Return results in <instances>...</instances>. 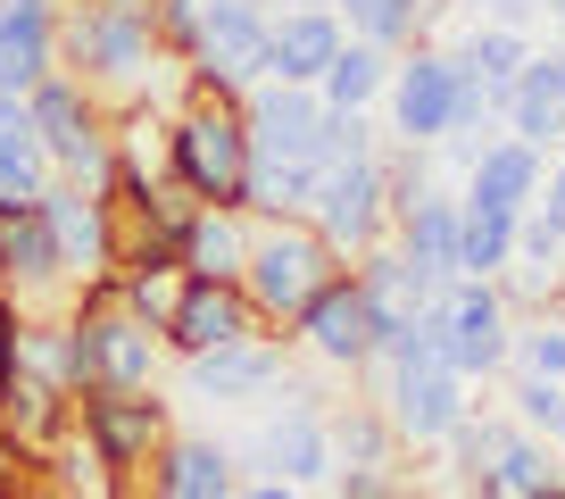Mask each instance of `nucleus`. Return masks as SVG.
Wrapping results in <instances>:
<instances>
[{"label": "nucleus", "instance_id": "obj_4", "mask_svg": "<svg viewBox=\"0 0 565 499\" xmlns=\"http://www.w3.org/2000/svg\"><path fill=\"white\" fill-rule=\"evenodd\" d=\"M333 275H350V258H341L333 242H324L308 216H258V233H249V267H242V291L258 300V317L275 325H300V308L317 300Z\"/></svg>", "mask_w": 565, "mask_h": 499}, {"label": "nucleus", "instance_id": "obj_22", "mask_svg": "<svg viewBox=\"0 0 565 499\" xmlns=\"http://www.w3.org/2000/svg\"><path fill=\"white\" fill-rule=\"evenodd\" d=\"M391 242H399L433 284H458V192H441V183L416 192L399 216H391Z\"/></svg>", "mask_w": 565, "mask_h": 499}, {"label": "nucleus", "instance_id": "obj_36", "mask_svg": "<svg viewBox=\"0 0 565 499\" xmlns=\"http://www.w3.org/2000/svg\"><path fill=\"white\" fill-rule=\"evenodd\" d=\"M42 192H51V159H42V142L0 150V200H42Z\"/></svg>", "mask_w": 565, "mask_h": 499}, {"label": "nucleus", "instance_id": "obj_3", "mask_svg": "<svg viewBox=\"0 0 565 499\" xmlns=\"http://www.w3.org/2000/svg\"><path fill=\"white\" fill-rule=\"evenodd\" d=\"M159 325H141L134 308L117 300V284H92L67 317V383L84 392H141L159 374Z\"/></svg>", "mask_w": 565, "mask_h": 499}, {"label": "nucleus", "instance_id": "obj_19", "mask_svg": "<svg viewBox=\"0 0 565 499\" xmlns=\"http://www.w3.org/2000/svg\"><path fill=\"white\" fill-rule=\"evenodd\" d=\"M150 499H242V458L209 433H175L150 458Z\"/></svg>", "mask_w": 565, "mask_h": 499}, {"label": "nucleus", "instance_id": "obj_15", "mask_svg": "<svg viewBox=\"0 0 565 499\" xmlns=\"http://www.w3.org/2000/svg\"><path fill=\"white\" fill-rule=\"evenodd\" d=\"M242 117H249V150H258V159H317V134H324L333 108H324L317 84H275V75H266L242 100Z\"/></svg>", "mask_w": 565, "mask_h": 499}, {"label": "nucleus", "instance_id": "obj_2", "mask_svg": "<svg viewBox=\"0 0 565 499\" xmlns=\"http://www.w3.org/2000/svg\"><path fill=\"white\" fill-rule=\"evenodd\" d=\"M391 142H416V150H441L449 134H466V125H491L499 117V92L482 84L475 67H466L458 51H441V42H407L399 67H391Z\"/></svg>", "mask_w": 565, "mask_h": 499}, {"label": "nucleus", "instance_id": "obj_25", "mask_svg": "<svg viewBox=\"0 0 565 499\" xmlns=\"http://www.w3.org/2000/svg\"><path fill=\"white\" fill-rule=\"evenodd\" d=\"M350 275L366 284V300L383 308V325H399V317H416V308H433V291H441L399 242H383V250H366V258H350Z\"/></svg>", "mask_w": 565, "mask_h": 499}, {"label": "nucleus", "instance_id": "obj_14", "mask_svg": "<svg viewBox=\"0 0 565 499\" xmlns=\"http://www.w3.org/2000/svg\"><path fill=\"white\" fill-rule=\"evenodd\" d=\"M183 84L249 100V92L266 84V18H242V9H209V18H200V42L183 51Z\"/></svg>", "mask_w": 565, "mask_h": 499}, {"label": "nucleus", "instance_id": "obj_21", "mask_svg": "<svg viewBox=\"0 0 565 499\" xmlns=\"http://www.w3.org/2000/svg\"><path fill=\"white\" fill-rule=\"evenodd\" d=\"M249 233H258V216H249V209H192V216H183V233H175L183 275L242 284V267H249Z\"/></svg>", "mask_w": 565, "mask_h": 499}, {"label": "nucleus", "instance_id": "obj_9", "mask_svg": "<svg viewBox=\"0 0 565 499\" xmlns=\"http://www.w3.org/2000/svg\"><path fill=\"white\" fill-rule=\"evenodd\" d=\"M308 225L341 250V258H366V250L391 242V176H383V150L358 167H324V192L308 209Z\"/></svg>", "mask_w": 565, "mask_h": 499}, {"label": "nucleus", "instance_id": "obj_45", "mask_svg": "<svg viewBox=\"0 0 565 499\" xmlns=\"http://www.w3.org/2000/svg\"><path fill=\"white\" fill-rule=\"evenodd\" d=\"M282 9H333V0H282Z\"/></svg>", "mask_w": 565, "mask_h": 499}, {"label": "nucleus", "instance_id": "obj_20", "mask_svg": "<svg viewBox=\"0 0 565 499\" xmlns=\"http://www.w3.org/2000/svg\"><path fill=\"white\" fill-rule=\"evenodd\" d=\"M192 374V400H258V392H282V333H258V341H225L209 358H183Z\"/></svg>", "mask_w": 565, "mask_h": 499}, {"label": "nucleus", "instance_id": "obj_1", "mask_svg": "<svg viewBox=\"0 0 565 499\" xmlns=\"http://www.w3.org/2000/svg\"><path fill=\"white\" fill-rule=\"evenodd\" d=\"M249 117L233 92H200L183 84V100L167 108V183L192 209H249Z\"/></svg>", "mask_w": 565, "mask_h": 499}, {"label": "nucleus", "instance_id": "obj_12", "mask_svg": "<svg viewBox=\"0 0 565 499\" xmlns=\"http://www.w3.org/2000/svg\"><path fill=\"white\" fill-rule=\"evenodd\" d=\"M42 225H51V242H58V258H67L75 291L117 284V225H108V192L51 176V192H42Z\"/></svg>", "mask_w": 565, "mask_h": 499}, {"label": "nucleus", "instance_id": "obj_41", "mask_svg": "<svg viewBox=\"0 0 565 499\" xmlns=\"http://www.w3.org/2000/svg\"><path fill=\"white\" fill-rule=\"evenodd\" d=\"M541 209L557 216V233H565V159H548V176H541Z\"/></svg>", "mask_w": 565, "mask_h": 499}, {"label": "nucleus", "instance_id": "obj_47", "mask_svg": "<svg viewBox=\"0 0 565 499\" xmlns=\"http://www.w3.org/2000/svg\"><path fill=\"white\" fill-rule=\"evenodd\" d=\"M475 9H482V0H475Z\"/></svg>", "mask_w": 565, "mask_h": 499}, {"label": "nucleus", "instance_id": "obj_5", "mask_svg": "<svg viewBox=\"0 0 565 499\" xmlns=\"http://www.w3.org/2000/svg\"><path fill=\"white\" fill-rule=\"evenodd\" d=\"M25 117H34V142H42V159H51V176L108 192V176H117V108L92 100V92L58 67V75H42V84L25 92Z\"/></svg>", "mask_w": 565, "mask_h": 499}, {"label": "nucleus", "instance_id": "obj_17", "mask_svg": "<svg viewBox=\"0 0 565 499\" xmlns=\"http://www.w3.org/2000/svg\"><path fill=\"white\" fill-rule=\"evenodd\" d=\"M341 42H350V25H341L333 9H275V18H266V75H275V84H324Z\"/></svg>", "mask_w": 565, "mask_h": 499}, {"label": "nucleus", "instance_id": "obj_8", "mask_svg": "<svg viewBox=\"0 0 565 499\" xmlns=\"http://www.w3.org/2000/svg\"><path fill=\"white\" fill-rule=\"evenodd\" d=\"M433 308H441V341H449V367L466 374V383H482V374L508 367L515 350V308L499 284H482V275H458V284L433 291Z\"/></svg>", "mask_w": 565, "mask_h": 499}, {"label": "nucleus", "instance_id": "obj_44", "mask_svg": "<svg viewBox=\"0 0 565 499\" xmlns=\"http://www.w3.org/2000/svg\"><path fill=\"white\" fill-rule=\"evenodd\" d=\"M532 499H565V475H557V482H541V491H532Z\"/></svg>", "mask_w": 565, "mask_h": 499}, {"label": "nucleus", "instance_id": "obj_27", "mask_svg": "<svg viewBox=\"0 0 565 499\" xmlns=\"http://www.w3.org/2000/svg\"><path fill=\"white\" fill-rule=\"evenodd\" d=\"M508 267H515V216L508 209H482V200L458 192V275L499 284Z\"/></svg>", "mask_w": 565, "mask_h": 499}, {"label": "nucleus", "instance_id": "obj_6", "mask_svg": "<svg viewBox=\"0 0 565 499\" xmlns=\"http://www.w3.org/2000/svg\"><path fill=\"white\" fill-rule=\"evenodd\" d=\"M75 425H84V449H92V466H100L108 482H134L141 466L175 442V416H167V400L150 392V383H141V392H84Z\"/></svg>", "mask_w": 565, "mask_h": 499}, {"label": "nucleus", "instance_id": "obj_35", "mask_svg": "<svg viewBox=\"0 0 565 499\" xmlns=\"http://www.w3.org/2000/svg\"><path fill=\"white\" fill-rule=\"evenodd\" d=\"M515 267H565V233H557V216H548L541 200L515 216Z\"/></svg>", "mask_w": 565, "mask_h": 499}, {"label": "nucleus", "instance_id": "obj_37", "mask_svg": "<svg viewBox=\"0 0 565 499\" xmlns=\"http://www.w3.org/2000/svg\"><path fill=\"white\" fill-rule=\"evenodd\" d=\"M333 499H407V466H341Z\"/></svg>", "mask_w": 565, "mask_h": 499}, {"label": "nucleus", "instance_id": "obj_33", "mask_svg": "<svg viewBox=\"0 0 565 499\" xmlns=\"http://www.w3.org/2000/svg\"><path fill=\"white\" fill-rule=\"evenodd\" d=\"M508 433H515V416H482V408H475V416H466V425L441 442V449H449V475H458V482H475L482 466L499 458V442H508Z\"/></svg>", "mask_w": 565, "mask_h": 499}, {"label": "nucleus", "instance_id": "obj_40", "mask_svg": "<svg viewBox=\"0 0 565 499\" xmlns=\"http://www.w3.org/2000/svg\"><path fill=\"white\" fill-rule=\"evenodd\" d=\"M482 150H491V134H482V125H466V134H449V142H441V159H449V167H475Z\"/></svg>", "mask_w": 565, "mask_h": 499}, {"label": "nucleus", "instance_id": "obj_38", "mask_svg": "<svg viewBox=\"0 0 565 499\" xmlns=\"http://www.w3.org/2000/svg\"><path fill=\"white\" fill-rule=\"evenodd\" d=\"M25 142H34V117H25L18 92H0V150H25Z\"/></svg>", "mask_w": 565, "mask_h": 499}, {"label": "nucleus", "instance_id": "obj_7", "mask_svg": "<svg viewBox=\"0 0 565 499\" xmlns=\"http://www.w3.org/2000/svg\"><path fill=\"white\" fill-rule=\"evenodd\" d=\"M282 341H291L300 358H317V367H333V374H366L374 350H383V308L366 300L358 275H333V284L300 308V325H291Z\"/></svg>", "mask_w": 565, "mask_h": 499}, {"label": "nucleus", "instance_id": "obj_23", "mask_svg": "<svg viewBox=\"0 0 565 499\" xmlns=\"http://www.w3.org/2000/svg\"><path fill=\"white\" fill-rule=\"evenodd\" d=\"M541 176H548V159H541V150H532V142H515V134H499V142L482 150L475 167H466V200L524 216L532 200H541Z\"/></svg>", "mask_w": 565, "mask_h": 499}, {"label": "nucleus", "instance_id": "obj_42", "mask_svg": "<svg viewBox=\"0 0 565 499\" xmlns=\"http://www.w3.org/2000/svg\"><path fill=\"white\" fill-rule=\"evenodd\" d=\"M242 499H308L300 482H282V475H258V482H242Z\"/></svg>", "mask_w": 565, "mask_h": 499}, {"label": "nucleus", "instance_id": "obj_11", "mask_svg": "<svg viewBox=\"0 0 565 499\" xmlns=\"http://www.w3.org/2000/svg\"><path fill=\"white\" fill-rule=\"evenodd\" d=\"M258 333H275V325L258 317V300H249L242 284H216V275H183L175 308H167V325H159V341L175 358H209V350H225V341H258Z\"/></svg>", "mask_w": 565, "mask_h": 499}, {"label": "nucleus", "instance_id": "obj_13", "mask_svg": "<svg viewBox=\"0 0 565 499\" xmlns=\"http://www.w3.org/2000/svg\"><path fill=\"white\" fill-rule=\"evenodd\" d=\"M383 408H391L407 449H441L475 416V383L449 367H399V374H383Z\"/></svg>", "mask_w": 565, "mask_h": 499}, {"label": "nucleus", "instance_id": "obj_18", "mask_svg": "<svg viewBox=\"0 0 565 499\" xmlns=\"http://www.w3.org/2000/svg\"><path fill=\"white\" fill-rule=\"evenodd\" d=\"M58 9L67 0H0V92H34L58 75Z\"/></svg>", "mask_w": 565, "mask_h": 499}, {"label": "nucleus", "instance_id": "obj_34", "mask_svg": "<svg viewBox=\"0 0 565 499\" xmlns=\"http://www.w3.org/2000/svg\"><path fill=\"white\" fill-rule=\"evenodd\" d=\"M374 117L366 108H333L324 117V134H317V167H358V159H374Z\"/></svg>", "mask_w": 565, "mask_h": 499}, {"label": "nucleus", "instance_id": "obj_30", "mask_svg": "<svg viewBox=\"0 0 565 499\" xmlns=\"http://www.w3.org/2000/svg\"><path fill=\"white\" fill-rule=\"evenodd\" d=\"M458 59H466V67H475L491 92H508L515 75H524V59H532V34H524V25H499V18H482L475 34L458 42Z\"/></svg>", "mask_w": 565, "mask_h": 499}, {"label": "nucleus", "instance_id": "obj_29", "mask_svg": "<svg viewBox=\"0 0 565 499\" xmlns=\"http://www.w3.org/2000/svg\"><path fill=\"white\" fill-rule=\"evenodd\" d=\"M324 192L317 159H258L249 167V216H308Z\"/></svg>", "mask_w": 565, "mask_h": 499}, {"label": "nucleus", "instance_id": "obj_39", "mask_svg": "<svg viewBox=\"0 0 565 499\" xmlns=\"http://www.w3.org/2000/svg\"><path fill=\"white\" fill-rule=\"evenodd\" d=\"M482 18H499V25H524V34H532V25L548 18V0H482Z\"/></svg>", "mask_w": 565, "mask_h": 499}, {"label": "nucleus", "instance_id": "obj_10", "mask_svg": "<svg viewBox=\"0 0 565 499\" xmlns=\"http://www.w3.org/2000/svg\"><path fill=\"white\" fill-rule=\"evenodd\" d=\"M242 458L258 466V475L300 482V491H317V482H333V475H341V458H333V425H324L317 392H282V408L266 416L258 433H249Z\"/></svg>", "mask_w": 565, "mask_h": 499}, {"label": "nucleus", "instance_id": "obj_26", "mask_svg": "<svg viewBox=\"0 0 565 499\" xmlns=\"http://www.w3.org/2000/svg\"><path fill=\"white\" fill-rule=\"evenodd\" d=\"M324 425H333L341 466H407V442H399L383 400H341V408H324Z\"/></svg>", "mask_w": 565, "mask_h": 499}, {"label": "nucleus", "instance_id": "obj_28", "mask_svg": "<svg viewBox=\"0 0 565 499\" xmlns=\"http://www.w3.org/2000/svg\"><path fill=\"white\" fill-rule=\"evenodd\" d=\"M391 67H399V51H374V42H341V59H333V67H324V108H374V100H383V92H391Z\"/></svg>", "mask_w": 565, "mask_h": 499}, {"label": "nucleus", "instance_id": "obj_48", "mask_svg": "<svg viewBox=\"0 0 565 499\" xmlns=\"http://www.w3.org/2000/svg\"><path fill=\"white\" fill-rule=\"evenodd\" d=\"M407 499H416V491H407Z\"/></svg>", "mask_w": 565, "mask_h": 499}, {"label": "nucleus", "instance_id": "obj_31", "mask_svg": "<svg viewBox=\"0 0 565 499\" xmlns=\"http://www.w3.org/2000/svg\"><path fill=\"white\" fill-rule=\"evenodd\" d=\"M508 416L524 433H541V442H565V374H515Z\"/></svg>", "mask_w": 565, "mask_h": 499}, {"label": "nucleus", "instance_id": "obj_43", "mask_svg": "<svg viewBox=\"0 0 565 499\" xmlns=\"http://www.w3.org/2000/svg\"><path fill=\"white\" fill-rule=\"evenodd\" d=\"M209 9H242V18H275L282 0H209Z\"/></svg>", "mask_w": 565, "mask_h": 499}, {"label": "nucleus", "instance_id": "obj_32", "mask_svg": "<svg viewBox=\"0 0 565 499\" xmlns=\"http://www.w3.org/2000/svg\"><path fill=\"white\" fill-rule=\"evenodd\" d=\"M515 374H565V308H532L515 325V350H508Z\"/></svg>", "mask_w": 565, "mask_h": 499}, {"label": "nucleus", "instance_id": "obj_24", "mask_svg": "<svg viewBox=\"0 0 565 499\" xmlns=\"http://www.w3.org/2000/svg\"><path fill=\"white\" fill-rule=\"evenodd\" d=\"M441 9H449V0H333V18L350 25L358 42H374V51H407V42H433Z\"/></svg>", "mask_w": 565, "mask_h": 499}, {"label": "nucleus", "instance_id": "obj_16", "mask_svg": "<svg viewBox=\"0 0 565 499\" xmlns=\"http://www.w3.org/2000/svg\"><path fill=\"white\" fill-rule=\"evenodd\" d=\"M499 117H508L515 142H532L541 159H557L565 150V42L524 59V75L499 92Z\"/></svg>", "mask_w": 565, "mask_h": 499}, {"label": "nucleus", "instance_id": "obj_46", "mask_svg": "<svg viewBox=\"0 0 565 499\" xmlns=\"http://www.w3.org/2000/svg\"><path fill=\"white\" fill-rule=\"evenodd\" d=\"M548 18H557V25H565V0H548Z\"/></svg>", "mask_w": 565, "mask_h": 499}]
</instances>
